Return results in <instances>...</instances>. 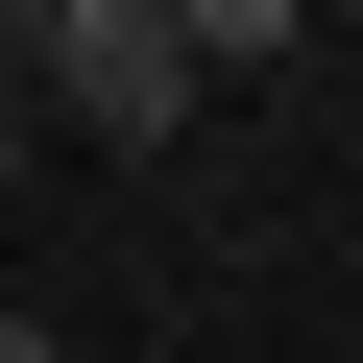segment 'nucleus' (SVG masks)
I'll return each instance as SVG.
<instances>
[{"label":"nucleus","mask_w":363,"mask_h":363,"mask_svg":"<svg viewBox=\"0 0 363 363\" xmlns=\"http://www.w3.org/2000/svg\"><path fill=\"white\" fill-rule=\"evenodd\" d=\"M169 49H194V73H267V49H291V0H169Z\"/></svg>","instance_id":"obj_2"},{"label":"nucleus","mask_w":363,"mask_h":363,"mask_svg":"<svg viewBox=\"0 0 363 363\" xmlns=\"http://www.w3.org/2000/svg\"><path fill=\"white\" fill-rule=\"evenodd\" d=\"M25 97H49V121H97V145H169L218 73L169 49V0H49V25H25Z\"/></svg>","instance_id":"obj_1"},{"label":"nucleus","mask_w":363,"mask_h":363,"mask_svg":"<svg viewBox=\"0 0 363 363\" xmlns=\"http://www.w3.org/2000/svg\"><path fill=\"white\" fill-rule=\"evenodd\" d=\"M0 363H73V339H49V315H0Z\"/></svg>","instance_id":"obj_3"},{"label":"nucleus","mask_w":363,"mask_h":363,"mask_svg":"<svg viewBox=\"0 0 363 363\" xmlns=\"http://www.w3.org/2000/svg\"><path fill=\"white\" fill-rule=\"evenodd\" d=\"M0 194H25V97H0Z\"/></svg>","instance_id":"obj_4"},{"label":"nucleus","mask_w":363,"mask_h":363,"mask_svg":"<svg viewBox=\"0 0 363 363\" xmlns=\"http://www.w3.org/2000/svg\"><path fill=\"white\" fill-rule=\"evenodd\" d=\"M25 25H49V0H0V49H25Z\"/></svg>","instance_id":"obj_5"}]
</instances>
